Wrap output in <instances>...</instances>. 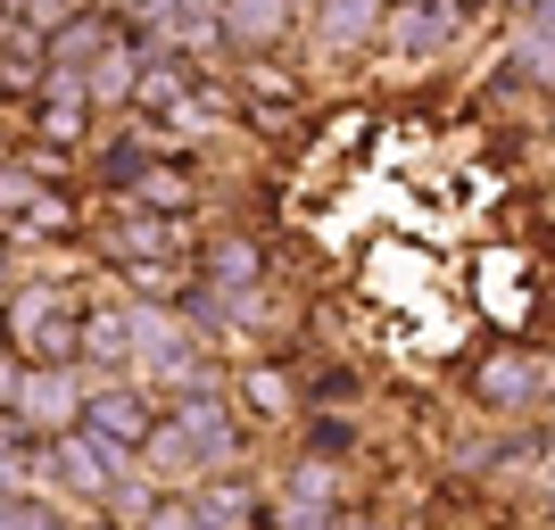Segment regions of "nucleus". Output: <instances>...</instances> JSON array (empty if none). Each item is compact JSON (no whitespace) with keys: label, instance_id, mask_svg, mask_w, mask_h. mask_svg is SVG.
<instances>
[{"label":"nucleus","instance_id":"12","mask_svg":"<svg viewBox=\"0 0 555 530\" xmlns=\"http://www.w3.org/2000/svg\"><path fill=\"white\" fill-rule=\"evenodd\" d=\"M133 340H141V332H133V299H125V307H83V365H92V373H133Z\"/></svg>","mask_w":555,"mask_h":530},{"label":"nucleus","instance_id":"3","mask_svg":"<svg viewBox=\"0 0 555 530\" xmlns=\"http://www.w3.org/2000/svg\"><path fill=\"white\" fill-rule=\"evenodd\" d=\"M464 390H473L481 415H531L539 398H555V357H547V348H531V340H498V348L473 357Z\"/></svg>","mask_w":555,"mask_h":530},{"label":"nucleus","instance_id":"4","mask_svg":"<svg viewBox=\"0 0 555 530\" xmlns=\"http://www.w3.org/2000/svg\"><path fill=\"white\" fill-rule=\"evenodd\" d=\"M166 415H175V431L191 439V456H199V481L208 473H241V448H249V406L224 390H191V398H166Z\"/></svg>","mask_w":555,"mask_h":530},{"label":"nucleus","instance_id":"9","mask_svg":"<svg viewBox=\"0 0 555 530\" xmlns=\"http://www.w3.org/2000/svg\"><path fill=\"white\" fill-rule=\"evenodd\" d=\"M299 25V0H224V50L232 59H274Z\"/></svg>","mask_w":555,"mask_h":530},{"label":"nucleus","instance_id":"20","mask_svg":"<svg viewBox=\"0 0 555 530\" xmlns=\"http://www.w3.org/2000/svg\"><path fill=\"white\" fill-rule=\"evenodd\" d=\"M539 489H547V497H555V448H547V456H539Z\"/></svg>","mask_w":555,"mask_h":530},{"label":"nucleus","instance_id":"10","mask_svg":"<svg viewBox=\"0 0 555 530\" xmlns=\"http://www.w3.org/2000/svg\"><path fill=\"white\" fill-rule=\"evenodd\" d=\"M291 522H340V473L324 456H299L291 481H282V506H274V530Z\"/></svg>","mask_w":555,"mask_h":530},{"label":"nucleus","instance_id":"7","mask_svg":"<svg viewBox=\"0 0 555 530\" xmlns=\"http://www.w3.org/2000/svg\"><path fill=\"white\" fill-rule=\"evenodd\" d=\"M390 9L398 0H307V34L324 59H365V50H382Z\"/></svg>","mask_w":555,"mask_h":530},{"label":"nucleus","instance_id":"21","mask_svg":"<svg viewBox=\"0 0 555 530\" xmlns=\"http://www.w3.org/2000/svg\"><path fill=\"white\" fill-rule=\"evenodd\" d=\"M456 9H464V17H473V9H506V0H456Z\"/></svg>","mask_w":555,"mask_h":530},{"label":"nucleus","instance_id":"13","mask_svg":"<svg viewBox=\"0 0 555 530\" xmlns=\"http://www.w3.org/2000/svg\"><path fill=\"white\" fill-rule=\"evenodd\" d=\"M498 67H506L514 83H531V92L555 100V25L514 17V25H506V50H498Z\"/></svg>","mask_w":555,"mask_h":530},{"label":"nucleus","instance_id":"14","mask_svg":"<svg viewBox=\"0 0 555 530\" xmlns=\"http://www.w3.org/2000/svg\"><path fill=\"white\" fill-rule=\"evenodd\" d=\"M191 497H199L208 530H274V514L257 506V489L241 473H208V481H191Z\"/></svg>","mask_w":555,"mask_h":530},{"label":"nucleus","instance_id":"23","mask_svg":"<svg viewBox=\"0 0 555 530\" xmlns=\"http://www.w3.org/2000/svg\"><path fill=\"white\" fill-rule=\"evenodd\" d=\"M348 530H373V522H348Z\"/></svg>","mask_w":555,"mask_h":530},{"label":"nucleus","instance_id":"6","mask_svg":"<svg viewBox=\"0 0 555 530\" xmlns=\"http://www.w3.org/2000/svg\"><path fill=\"white\" fill-rule=\"evenodd\" d=\"M456 0H398L390 25H382V59L390 67H431L448 42H456Z\"/></svg>","mask_w":555,"mask_h":530},{"label":"nucleus","instance_id":"17","mask_svg":"<svg viewBox=\"0 0 555 530\" xmlns=\"http://www.w3.org/2000/svg\"><path fill=\"white\" fill-rule=\"evenodd\" d=\"M0 530H75V522L34 489V497H0Z\"/></svg>","mask_w":555,"mask_h":530},{"label":"nucleus","instance_id":"18","mask_svg":"<svg viewBox=\"0 0 555 530\" xmlns=\"http://www.w3.org/2000/svg\"><path fill=\"white\" fill-rule=\"evenodd\" d=\"M141 530H208V514H199V497H191V489H166V506L150 514Z\"/></svg>","mask_w":555,"mask_h":530},{"label":"nucleus","instance_id":"11","mask_svg":"<svg viewBox=\"0 0 555 530\" xmlns=\"http://www.w3.org/2000/svg\"><path fill=\"white\" fill-rule=\"evenodd\" d=\"M125 34H133V25L108 17V9H75V17L50 34V67H100V59H108Z\"/></svg>","mask_w":555,"mask_h":530},{"label":"nucleus","instance_id":"16","mask_svg":"<svg viewBox=\"0 0 555 530\" xmlns=\"http://www.w3.org/2000/svg\"><path fill=\"white\" fill-rule=\"evenodd\" d=\"M348 448H357V431H348V423L315 415V406H307V415H299V456H324V464H340Z\"/></svg>","mask_w":555,"mask_h":530},{"label":"nucleus","instance_id":"2","mask_svg":"<svg viewBox=\"0 0 555 530\" xmlns=\"http://www.w3.org/2000/svg\"><path fill=\"white\" fill-rule=\"evenodd\" d=\"M133 473H141V456H133V448H116L108 431L75 423V431H59V439H50V473H42V481L59 489V497H75V506H92V514H100V506L116 497V489L133 481Z\"/></svg>","mask_w":555,"mask_h":530},{"label":"nucleus","instance_id":"19","mask_svg":"<svg viewBox=\"0 0 555 530\" xmlns=\"http://www.w3.org/2000/svg\"><path fill=\"white\" fill-rule=\"evenodd\" d=\"M357 398H365V382H357V373H315V382H307V406H357Z\"/></svg>","mask_w":555,"mask_h":530},{"label":"nucleus","instance_id":"15","mask_svg":"<svg viewBox=\"0 0 555 530\" xmlns=\"http://www.w3.org/2000/svg\"><path fill=\"white\" fill-rule=\"evenodd\" d=\"M232 398L249 406L257 423H282V415H307V382H291V365H249L232 382Z\"/></svg>","mask_w":555,"mask_h":530},{"label":"nucleus","instance_id":"5","mask_svg":"<svg viewBox=\"0 0 555 530\" xmlns=\"http://www.w3.org/2000/svg\"><path fill=\"white\" fill-rule=\"evenodd\" d=\"M83 423L141 456V448L158 439L166 406H158V390H150V382H133V373H92V406H83Z\"/></svg>","mask_w":555,"mask_h":530},{"label":"nucleus","instance_id":"22","mask_svg":"<svg viewBox=\"0 0 555 530\" xmlns=\"http://www.w3.org/2000/svg\"><path fill=\"white\" fill-rule=\"evenodd\" d=\"M547 232H555V191H547Z\"/></svg>","mask_w":555,"mask_h":530},{"label":"nucleus","instance_id":"1","mask_svg":"<svg viewBox=\"0 0 555 530\" xmlns=\"http://www.w3.org/2000/svg\"><path fill=\"white\" fill-rule=\"evenodd\" d=\"M0 406L25 415L42 439H59V431L83 423V406H92V373L83 365H25L17 348H9V357H0Z\"/></svg>","mask_w":555,"mask_h":530},{"label":"nucleus","instance_id":"8","mask_svg":"<svg viewBox=\"0 0 555 530\" xmlns=\"http://www.w3.org/2000/svg\"><path fill=\"white\" fill-rule=\"evenodd\" d=\"M199 282H208L216 299H257L266 290V249H257L249 232H208L199 241Z\"/></svg>","mask_w":555,"mask_h":530}]
</instances>
